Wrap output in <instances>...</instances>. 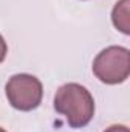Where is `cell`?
Segmentation results:
<instances>
[{"instance_id":"obj_2","label":"cell","mask_w":130,"mask_h":132,"mask_svg":"<svg viewBox=\"0 0 130 132\" xmlns=\"http://www.w3.org/2000/svg\"><path fill=\"white\" fill-rule=\"evenodd\" d=\"M92 71L106 85L124 83L130 75V51L124 46H109L103 49L92 63Z\"/></svg>"},{"instance_id":"obj_7","label":"cell","mask_w":130,"mask_h":132,"mask_svg":"<svg viewBox=\"0 0 130 132\" xmlns=\"http://www.w3.org/2000/svg\"><path fill=\"white\" fill-rule=\"evenodd\" d=\"M0 132H6V131H5V129H3V128H0Z\"/></svg>"},{"instance_id":"obj_4","label":"cell","mask_w":130,"mask_h":132,"mask_svg":"<svg viewBox=\"0 0 130 132\" xmlns=\"http://www.w3.org/2000/svg\"><path fill=\"white\" fill-rule=\"evenodd\" d=\"M130 0H119L113 6L112 11V22L113 26L123 34H130V12H129Z\"/></svg>"},{"instance_id":"obj_3","label":"cell","mask_w":130,"mask_h":132,"mask_svg":"<svg viewBox=\"0 0 130 132\" xmlns=\"http://www.w3.org/2000/svg\"><path fill=\"white\" fill-rule=\"evenodd\" d=\"M6 98L9 104L23 112L37 109L43 98V85L31 74H15L5 86Z\"/></svg>"},{"instance_id":"obj_5","label":"cell","mask_w":130,"mask_h":132,"mask_svg":"<svg viewBox=\"0 0 130 132\" xmlns=\"http://www.w3.org/2000/svg\"><path fill=\"white\" fill-rule=\"evenodd\" d=\"M6 54H8V45H6V42H5L3 35L0 34V63L5 60Z\"/></svg>"},{"instance_id":"obj_6","label":"cell","mask_w":130,"mask_h":132,"mask_svg":"<svg viewBox=\"0 0 130 132\" xmlns=\"http://www.w3.org/2000/svg\"><path fill=\"white\" fill-rule=\"evenodd\" d=\"M104 132H130V131H129V128L124 126V125H113V126L107 128Z\"/></svg>"},{"instance_id":"obj_1","label":"cell","mask_w":130,"mask_h":132,"mask_svg":"<svg viewBox=\"0 0 130 132\" xmlns=\"http://www.w3.org/2000/svg\"><path fill=\"white\" fill-rule=\"evenodd\" d=\"M54 108L64 115L70 128L80 129L90 123L95 114V101L87 88L78 83H66L60 86L54 97Z\"/></svg>"}]
</instances>
